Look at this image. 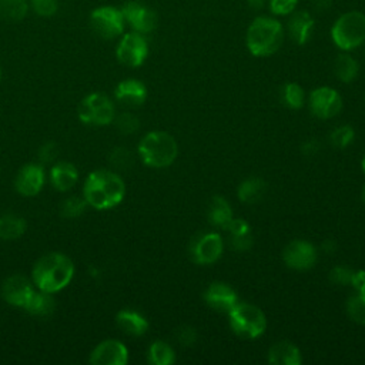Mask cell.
Returning <instances> with one entry per match:
<instances>
[{
	"label": "cell",
	"instance_id": "obj_1",
	"mask_svg": "<svg viewBox=\"0 0 365 365\" xmlns=\"http://www.w3.org/2000/svg\"><path fill=\"white\" fill-rule=\"evenodd\" d=\"M84 200L96 210H108L115 207L125 194V185L120 175L108 170L91 173L83 188Z\"/></svg>",
	"mask_w": 365,
	"mask_h": 365
},
{
	"label": "cell",
	"instance_id": "obj_2",
	"mask_svg": "<svg viewBox=\"0 0 365 365\" xmlns=\"http://www.w3.org/2000/svg\"><path fill=\"white\" fill-rule=\"evenodd\" d=\"M31 275L40 291L53 294L70 284L74 275V265L67 255L50 252L36 262Z\"/></svg>",
	"mask_w": 365,
	"mask_h": 365
},
{
	"label": "cell",
	"instance_id": "obj_3",
	"mask_svg": "<svg viewBox=\"0 0 365 365\" xmlns=\"http://www.w3.org/2000/svg\"><path fill=\"white\" fill-rule=\"evenodd\" d=\"M247 47L252 56L265 57L274 54L282 44V24L272 17H255L247 30Z\"/></svg>",
	"mask_w": 365,
	"mask_h": 365
},
{
	"label": "cell",
	"instance_id": "obj_4",
	"mask_svg": "<svg viewBox=\"0 0 365 365\" xmlns=\"http://www.w3.org/2000/svg\"><path fill=\"white\" fill-rule=\"evenodd\" d=\"M138 154L147 165L163 168L173 164L178 154V145L171 134L151 131L140 141Z\"/></svg>",
	"mask_w": 365,
	"mask_h": 365
},
{
	"label": "cell",
	"instance_id": "obj_5",
	"mask_svg": "<svg viewBox=\"0 0 365 365\" xmlns=\"http://www.w3.org/2000/svg\"><path fill=\"white\" fill-rule=\"evenodd\" d=\"M334 44L345 51L354 50L365 43V14L362 11H346L341 14L331 27Z\"/></svg>",
	"mask_w": 365,
	"mask_h": 365
},
{
	"label": "cell",
	"instance_id": "obj_6",
	"mask_svg": "<svg viewBox=\"0 0 365 365\" xmlns=\"http://www.w3.org/2000/svg\"><path fill=\"white\" fill-rule=\"evenodd\" d=\"M230 315V325L232 331L245 339H254L264 334L267 328V319L264 312L247 302H237L231 311Z\"/></svg>",
	"mask_w": 365,
	"mask_h": 365
},
{
	"label": "cell",
	"instance_id": "obj_7",
	"mask_svg": "<svg viewBox=\"0 0 365 365\" xmlns=\"http://www.w3.org/2000/svg\"><path fill=\"white\" fill-rule=\"evenodd\" d=\"M78 117L87 124L106 125L114 120V106L107 96L94 93L80 103Z\"/></svg>",
	"mask_w": 365,
	"mask_h": 365
},
{
	"label": "cell",
	"instance_id": "obj_8",
	"mask_svg": "<svg viewBox=\"0 0 365 365\" xmlns=\"http://www.w3.org/2000/svg\"><path fill=\"white\" fill-rule=\"evenodd\" d=\"M90 24L96 34L110 40L123 34L125 20L121 10L111 6H103L91 11Z\"/></svg>",
	"mask_w": 365,
	"mask_h": 365
},
{
	"label": "cell",
	"instance_id": "obj_9",
	"mask_svg": "<svg viewBox=\"0 0 365 365\" xmlns=\"http://www.w3.org/2000/svg\"><path fill=\"white\" fill-rule=\"evenodd\" d=\"M115 54L121 64L128 67H138L147 58L148 46L141 33H127L121 37Z\"/></svg>",
	"mask_w": 365,
	"mask_h": 365
},
{
	"label": "cell",
	"instance_id": "obj_10",
	"mask_svg": "<svg viewBox=\"0 0 365 365\" xmlns=\"http://www.w3.org/2000/svg\"><path fill=\"white\" fill-rule=\"evenodd\" d=\"M309 108L318 118H332L342 108V98L331 87H318L309 96Z\"/></svg>",
	"mask_w": 365,
	"mask_h": 365
},
{
	"label": "cell",
	"instance_id": "obj_11",
	"mask_svg": "<svg viewBox=\"0 0 365 365\" xmlns=\"http://www.w3.org/2000/svg\"><path fill=\"white\" fill-rule=\"evenodd\" d=\"M191 258L197 264H212L222 254V240L217 232H207L197 237L190 248Z\"/></svg>",
	"mask_w": 365,
	"mask_h": 365
},
{
	"label": "cell",
	"instance_id": "obj_12",
	"mask_svg": "<svg viewBox=\"0 0 365 365\" xmlns=\"http://www.w3.org/2000/svg\"><path fill=\"white\" fill-rule=\"evenodd\" d=\"M121 13L125 23L137 33H151L157 27V14L140 1H127L121 7Z\"/></svg>",
	"mask_w": 365,
	"mask_h": 365
},
{
	"label": "cell",
	"instance_id": "obj_13",
	"mask_svg": "<svg viewBox=\"0 0 365 365\" xmlns=\"http://www.w3.org/2000/svg\"><path fill=\"white\" fill-rule=\"evenodd\" d=\"M284 261L289 268L308 269L317 261L315 247L304 240H294L284 248Z\"/></svg>",
	"mask_w": 365,
	"mask_h": 365
},
{
	"label": "cell",
	"instance_id": "obj_14",
	"mask_svg": "<svg viewBox=\"0 0 365 365\" xmlns=\"http://www.w3.org/2000/svg\"><path fill=\"white\" fill-rule=\"evenodd\" d=\"M128 361L127 348L117 339L100 342L90 355L93 365H124Z\"/></svg>",
	"mask_w": 365,
	"mask_h": 365
},
{
	"label": "cell",
	"instance_id": "obj_15",
	"mask_svg": "<svg viewBox=\"0 0 365 365\" xmlns=\"http://www.w3.org/2000/svg\"><path fill=\"white\" fill-rule=\"evenodd\" d=\"M33 292H34V289H33L30 281L23 275L9 277L3 282V287H1L3 298L9 304H11L14 307H20V308L26 307V304L29 302Z\"/></svg>",
	"mask_w": 365,
	"mask_h": 365
},
{
	"label": "cell",
	"instance_id": "obj_16",
	"mask_svg": "<svg viewBox=\"0 0 365 365\" xmlns=\"http://www.w3.org/2000/svg\"><path fill=\"white\" fill-rule=\"evenodd\" d=\"M16 190L26 197H33L40 192L44 184V171L38 164H26L20 168L16 177Z\"/></svg>",
	"mask_w": 365,
	"mask_h": 365
},
{
	"label": "cell",
	"instance_id": "obj_17",
	"mask_svg": "<svg viewBox=\"0 0 365 365\" xmlns=\"http://www.w3.org/2000/svg\"><path fill=\"white\" fill-rule=\"evenodd\" d=\"M204 301L215 311L230 312L237 304V292L224 282H212L204 292Z\"/></svg>",
	"mask_w": 365,
	"mask_h": 365
},
{
	"label": "cell",
	"instance_id": "obj_18",
	"mask_svg": "<svg viewBox=\"0 0 365 365\" xmlns=\"http://www.w3.org/2000/svg\"><path fill=\"white\" fill-rule=\"evenodd\" d=\"M288 34L289 37L299 46L305 44L312 34L314 30V19L307 10H299L291 14L288 24Z\"/></svg>",
	"mask_w": 365,
	"mask_h": 365
},
{
	"label": "cell",
	"instance_id": "obj_19",
	"mask_svg": "<svg viewBox=\"0 0 365 365\" xmlns=\"http://www.w3.org/2000/svg\"><path fill=\"white\" fill-rule=\"evenodd\" d=\"M115 98L123 104L137 107L141 106L147 98L145 86L134 78H128L121 81L115 88Z\"/></svg>",
	"mask_w": 365,
	"mask_h": 365
},
{
	"label": "cell",
	"instance_id": "obj_20",
	"mask_svg": "<svg viewBox=\"0 0 365 365\" xmlns=\"http://www.w3.org/2000/svg\"><path fill=\"white\" fill-rule=\"evenodd\" d=\"M268 362L272 365H299V349L289 341H279L268 351Z\"/></svg>",
	"mask_w": 365,
	"mask_h": 365
},
{
	"label": "cell",
	"instance_id": "obj_21",
	"mask_svg": "<svg viewBox=\"0 0 365 365\" xmlns=\"http://www.w3.org/2000/svg\"><path fill=\"white\" fill-rule=\"evenodd\" d=\"M78 178L77 168L71 163H58L51 168L50 180L56 190L67 191L76 185Z\"/></svg>",
	"mask_w": 365,
	"mask_h": 365
},
{
	"label": "cell",
	"instance_id": "obj_22",
	"mask_svg": "<svg viewBox=\"0 0 365 365\" xmlns=\"http://www.w3.org/2000/svg\"><path fill=\"white\" fill-rule=\"evenodd\" d=\"M207 215H208V221L212 225L227 230L228 224L232 220V210L224 197L214 195L210 201Z\"/></svg>",
	"mask_w": 365,
	"mask_h": 365
},
{
	"label": "cell",
	"instance_id": "obj_23",
	"mask_svg": "<svg viewBox=\"0 0 365 365\" xmlns=\"http://www.w3.org/2000/svg\"><path fill=\"white\" fill-rule=\"evenodd\" d=\"M115 321L121 331L133 336H140L145 334L148 328L147 319L134 311H120L115 317Z\"/></svg>",
	"mask_w": 365,
	"mask_h": 365
},
{
	"label": "cell",
	"instance_id": "obj_24",
	"mask_svg": "<svg viewBox=\"0 0 365 365\" xmlns=\"http://www.w3.org/2000/svg\"><path fill=\"white\" fill-rule=\"evenodd\" d=\"M265 188H267V185H265L264 180H261L258 177L247 178L238 187V198L242 202L254 204L262 198Z\"/></svg>",
	"mask_w": 365,
	"mask_h": 365
},
{
	"label": "cell",
	"instance_id": "obj_25",
	"mask_svg": "<svg viewBox=\"0 0 365 365\" xmlns=\"http://www.w3.org/2000/svg\"><path fill=\"white\" fill-rule=\"evenodd\" d=\"M54 307H56V302L51 294L44 291H40V292L34 291L29 302L26 304L24 309L37 317H47L54 311Z\"/></svg>",
	"mask_w": 365,
	"mask_h": 365
},
{
	"label": "cell",
	"instance_id": "obj_26",
	"mask_svg": "<svg viewBox=\"0 0 365 365\" xmlns=\"http://www.w3.org/2000/svg\"><path fill=\"white\" fill-rule=\"evenodd\" d=\"M358 70H359V67H358L356 60L352 56H349L348 53L339 54L334 61V73L344 83L352 81L356 77Z\"/></svg>",
	"mask_w": 365,
	"mask_h": 365
},
{
	"label": "cell",
	"instance_id": "obj_27",
	"mask_svg": "<svg viewBox=\"0 0 365 365\" xmlns=\"http://www.w3.org/2000/svg\"><path fill=\"white\" fill-rule=\"evenodd\" d=\"M26 231V221L17 215H3L0 218V238L16 240Z\"/></svg>",
	"mask_w": 365,
	"mask_h": 365
},
{
	"label": "cell",
	"instance_id": "obj_28",
	"mask_svg": "<svg viewBox=\"0 0 365 365\" xmlns=\"http://www.w3.org/2000/svg\"><path fill=\"white\" fill-rule=\"evenodd\" d=\"M29 10L26 0H0V19L6 21L21 20Z\"/></svg>",
	"mask_w": 365,
	"mask_h": 365
},
{
	"label": "cell",
	"instance_id": "obj_29",
	"mask_svg": "<svg viewBox=\"0 0 365 365\" xmlns=\"http://www.w3.org/2000/svg\"><path fill=\"white\" fill-rule=\"evenodd\" d=\"M148 361L154 365H170L175 361V355L168 344L163 341H155L150 345Z\"/></svg>",
	"mask_w": 365,
	"mask_h": 365
},
{
	"label": "cell",
	"instance_id": "obj_30",
	"mask_svg": "<svg viewBox=\"0 0 365 365\" xmlns=\"http://www.w3.org/2000/svg\"><path fill=\"white\" fill-rule=\"evenodd\" d=\"M346 314L354 322L365 325V291H356L348 298Z\"/></svg>",
	"mask_w": 365,
	"mask_h": 365
},
{
	"label": "cell",
	"instance_id": "obj_31",
	"mask_svg": "<svg viewBox=\"0 0 365 365\" xmlns=\"http://www.w3.org/2000/svg\"><path fill=\"white\" fill-rule=\"evenodd\" d=\"M281 100L289 108H299L304 104V90L295 83H288L281 88Z\"/></svg>",
	"mask_w": 365,
	"mask_h": 365
},
{
	"label": "cell",
	"instance_id": "obj_32",
	"mask_svg": "<svg viewBox=\"0 0 365 365\" xmlns=\"http://www.w3.org/2000/svg\"><path fill=\"white\" fill-rule=\"evenodd\" d=\"M87 205L88 204L84 198L70 197L61 205V215L66 217V218H77L84 212Z\"/></svg>",
	"mask_w": 365,
	"mask_h": 365
},
{
	"label": "cell",
	"instance_id": "obj_33",
	"mask_svg": "<svg viewBox=\"0 0 365 365\" xmlns=\"http://www.w3.org/2000/svg\"><path fill=\"white\" fill-rule=\"evenodd\" d=\"M331 144L336 148H345L354 140V130L349 125H341L335 128L329 135Z\"/></svg>",
	"mask_w": 365,
	"mask_h": 365
},
{
	"label": "cell",
	"instance_id": "obj_34",
	"mask_svg": "<svg viewBox=\"0 0 365 365\" xmlns=\"http://www.w3.org/2000/svg\"><path fill=\"white\" fill-rule=\"evenodd\" d=\"M115 124L117 128L123 133V134H133L138 130L140 127V121L138 118L131 114V113H121L117 118H115Z\"/></svg>",
	"mask_w": 365,
	"mask_h": 365
},
{
	"label": "cell",
	"instance_id": "obj_35",
	"mask_svg": "<svg viewBox=\"0 0 365 365\" xmlns=\"http://www.w3.org/2000/svg\"><path fill=\"white\" fill-rule=\"evenodd\" d=\"M110 163L120 170H127L133 164V155L131 153L124 147H117L111 151Z\"/></svg>",
	"mask_w": 365,
	"mask_h": 365
},
{
	"label": "cell",
	"instance_id": "obj_36",
	"mask_svg": "<svg viewBox=\"0 0 365 365\" xmlns=\"http://www.w3.org/2000/svg\"><path fill=\"white\" fill-rule=\"evenodd\" d=\"M33 10L43 17H50L57 11V0H30Z\"/></svg>",
	"mask_w": 365,
	"mask_h": 365
},
{
	"label": "cell",
	"instance_id": "obj_37",
	"mask_svg": "<svg viewBox=\"0 0 365 365\" xmlns=\"http://www.w3.org/2000/svg\"><path fill=\"white\" fill-rule=\"evenodd\" d=\"M352 274H354V271L351 268L339 265V267H335L331 269L329 279H331V282H334L336 285H348V284H351Z\"/></svg>",
	"mask_w": 365,
	"mask_h": 365
},
{
	"label": "cell",
	"instance_id": "obj_38",
	"mask_svg": "<svg viewBox=\"0 0 365 365\" xmlns=\"http://www.w3.org/2000/svg\"><path fill=\"white\" fill-rule=\"evenodd\" d=\"M268 4L274 14L287 16L295 10L298 0H268Z\"/></svg>",
	"mask_w": 365,
	"mask_h": 365
},
{
	"label": "cell",
	"instance_id": "obj_39",
	"mask_svg": "<svg viewBox=\"0 0 365 365\" xmlns=\"http://www.w3.org/2000/svg\"><path fill=\"white\" fill-rule=\"evenodd\" d=\"M175 336H177L180 345H182V346H192L197 341V332L190 325H182L181 328H178Z\"/></svg>",
	"mask_w": 365,
	"mask_h": 365
},
{
	"label": "cell",
	"instance_id": "obj_40",
	"mask_svg": "<svg viewBox=\"0 0 365 365\" xmlns=\"http://www.w3.org/2000/svg\"><path fill=\"white\" fill-rule=\"evenodd\" d=\"M252 235L251 232L241 235H231V245L237 251H248L252 247Z\"/></svg>",
	"mask_w": 365,
	"mask_h": 365
},
{
	"label": "cell",
	"instance_id": "obj_41",
	"mask_svg": "<svg viewBox=\"0 0 365 365\" xmlns=\"http://www.w3.org/2000/svg\"><path fill=\"white\" fill-rule=\"evenodd\" d=\"M227 230L230 231L231 235H241V234H247L251 232L250 225L247 221H244L242 218H232L231 222L228 224Z\"/></svg>",
	"mask_w": 365,
	"mask_h": 365
},
{
	"label": "cell",
	"instance_id": "obj_42",
	"mask_svg": "<svg viewBox=\"0 0 365 365\" xmlns=\"http://www.w3.org/2000/svg\"><path fill=\"white\" fill-rule=\"evenodd\" d=\"M57 153H58L57 144H54V143H47V144H44V145L40 148L38 155H40V160H41V161L48 163V161H51V160L56 158Z\"/></svg>",
	"mask_w": 365,
	"mask_h": 365
},
{
	"label": "cell",
	"instance_id": "obj_43",
	"mask_svg": "<svg viewBox=\"0 0 365 365\" xmlns=\"http://www.w3.org/2000/svg\"><path fill=\"white\" fill-rule=\"evenodd\" d=\"M351 285L355 288V291H365V271H354Z\"/></svg>",
	"mask_w": 365,
	"mask_h": 365
},
{
	"label": "cell",
	"instance_id": "obj_44",
	"mask_svg": "<svg viewBox=\"0 0 365 365\" xmlns=\"http://www.w3.org/2000/svg\"><path fill=\"white\" fill-rule=\"evenodd\" d=\"M301 151L305 155H315L319 151V143L315 138L307 140L302 145H301Z\"/></svg>",
	"mask_w": 365,
	"mask_h": 365
},
{
	"label": "cell",
	"instance_id": "obj_45",
	"mask_svg": "<svg viewBox=\"0 0 365 365\" xmlns=\"http://www.w3.org/2000/svg\"><path fill=\"white\" fill-rule=\"evenodd\" d=\"M312 3H314V7L318 11H324V10H328L331 7L334 0H312Z\"/></svg>",
	"mask_w": 365,
	"mask_h": 365
},
{
	"label": "cell",
	"instance_id": "obj_46",
	"mask_svg": "<svg viewBox=\"0 0 365 365\" xmlns=\"http://www.w3.org/2000/svg\"><path fill=\"white\" fill-rule=\"evenodd\" d=\"M247 3H248V6L251 7V9H262L264 6H265V3H267V0H247Z\"/></svg>",
	"mask_w": 365,
	"mask_h": 365
},
{
	"label": "cell",
	"instance_id": "obj_47",
	"mask_svg": "<svg viewBox=\"0 0 365 365\" xmlns=\"http://www.w3.org/2000/svg\"><path fill=\"white\" fill-rule=\"evenodd\" d=\"M362 168H364V171H365V155H364V158H362Z\"/></svg>",
	"mask_w": 365,
	"mask_h": 365
},
{
	"label": "cell",
	"instance_id": "obj_48",
	"mask_svg": "<svg viewBox=\"0 0 365 365\" xmlns=\"http://www.w3.org/2000/svg\"><path fill=\"white\" fill-rule=\"evenodd\" d=\"M362 198H364V202H365V185H364V190H362Z\"/></svg>",
	"mask_w": 365,
	"mask_h": 365
},
{
	"label": "cell",
	"instance_id": "obj_49",
	"mask_svg": "<svg viewBox=\"0 0 365 365\" xmlns=\"http://www.w3.org/2000/svg\"><path fill=\"white\" fill-rule=\"evenodd\" d=\"M0 76H1V73H0Z\"/></svg>",
	"mask_w": 365,
	"mask_h": 365
}]
</instances>
